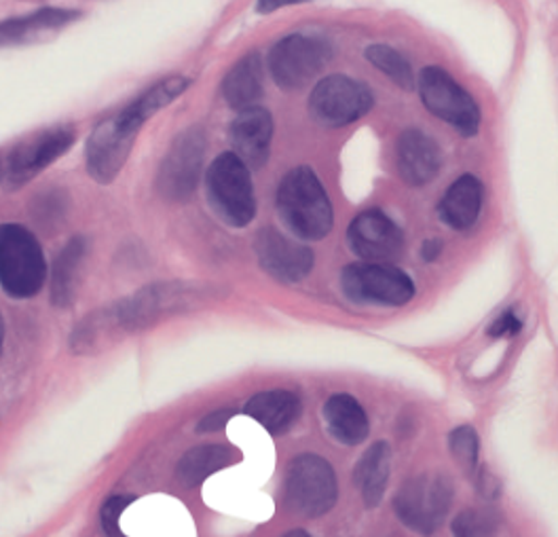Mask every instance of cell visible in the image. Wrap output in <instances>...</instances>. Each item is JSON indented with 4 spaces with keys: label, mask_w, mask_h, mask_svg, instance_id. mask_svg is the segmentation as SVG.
Here are the masks:
<instances>
[{
    "label": "cell",
    "mask_w": 558,
    "mask_h": 537,
    "mask_svg": "<svg viewBox=\"0 0 558 537\" xmlns=\"http://www.w3.org/2000/svg\"><path fill=\"white\" fill-rule=\"evenodd\" d=\"M375 105L371 87L348 74L322 78L310 96V112L324 127H345L368 114Z\"/></svg>",
    "instance_id": "cell-12"
},
{
    "label": "cell",
    "mask_w": 558,
    "mask_h": 537,
    "mask_svg": "<svg viewBox=\"0 0 558 537\" xmlns=\"http://www.w3.org/2000/svg\"><path fill=\"white\" fill-rule=\"evenodd\" d=\"M366 60L384 72L385 76H389L398 87L411 91L415 89L417 85V78L413 74V69L409 64V60L393 47L385 45V42H375V45H368L366 51H364Z\"/></svg>",
    "instance_id": "cell-27"
},
{
    "label": "cell",
    "mask_w": 558,
    "mask_h": 537,
    "mask_svg": "<svg viewBox=\"0 0 558 537\" xmlns=\"http://www.w3.org/2000/svg\"><path fill=\"white\" fill-rule=\"evenodd\" d=\"M274 114L263 107L245 108L231 121V143L245 166L258 170L267 163L274 143Z\"/></svg>",
    "instance_id": "cell-16"
},
{
    "label": "cell",
    "mask_w": 558,
    "mask_h": 537,
    "mask_svg": "<svg viewBox=\"0 0 558 537\" xmlns=\"http://www.w3.org/2000/svg\"><path fill=\"white\" fill-rule=\"evenodd\" d=\"M348 244L355 256L385 265L400 256L404 235L402 229L381 210H364L348 227Z\"/></svg>",
    "instance_id": "cell-15"
},
{
    "label": "cell",
    "mask_w": 558,
    "mask_h": 537,
    "mask_svg": "<svg viewBox=\"0 0 558 537\" xmlns=\"http://www.w3.org/2000/svg\"><path fill=\"white\" fill-rule=\"evenodd\" d=\"M69 195L64 191L51 188L47 193L36 195L35 202L31 204L33 218L38 224H43L45 229H53L60 220H64V216L69 215Z\"/></svg>",
    "instance_id": "cell-29"
},
{
    "label": "cell",
    "mask_w": 558,
    "mask_h": 537,
    "mask_svg": "<svg viewBox=\"0 0 558 537\" xmlns=\"http://www.w3.org/2000/svg\"><path fill=\"white\" fill-rule=\"evenodd\" d=\"M47 282V260L35 233L17 222L0 227V286L17 301L36 296Z\"/></svg>",
    "instance_id": "cell-3"
},
{
    "label": "cell",
    "mask_w": 558,
    "mask_h": 537,
    "mask_svg": "<svg viewBox=\"0 0 558 537\" xmlns=\"http://www.w3.org/2000/svg\"><path fill=\"white\" fill-rule=\"evenodd\" d=\"M209 206L229 227L244 229L256 216V193L250 168L235 152H220L206 172Z\"/></svg>",
    "instance_id": "cell-4"
},
{
    "label": "cell",
    "mask_w": 558,
    "mask_h": 537,
    "mask_svg": "<svg viewBox=\"0 0 558 537\" xmlns=\"http://www.w3.org/2000/svg\"><path fill=\"white\" fill-rule=\"evenodd\" d=\"M322 419L328 434L348 447H357L368 438L371 422L357 398L349 394L330 395L322 408Z\"/></svg>",
    "instance_id": "cell-18"
},
{
    "label": "cell",
    "mask_w": 558,
    "mask_h": 537,
    "mask_svg": "<svg viewBox=\"0 0 558 537\" xmlns=\"http://www.w3.org/2000/svg\"><path fill=\"white\" fill-rule=\"evenodd\" d=\"M281 537H312L307 532H301V529H294V532H288V534H283Z\"/></svg>",
    "instance_id": "cell-36"
},
{
    "label": "cell",
    "mask_w": 558,
    "mask_h": 537,
    "mask_svg": "<svg viewBox=\"0 0 558 537\" xmlns=\"http://www.w3.org/2000/svg\"><path fill=\"white\" fill-rule=\"evenodd\" d=\"M483 197H485L483 182L472 174H465L454 180L453 184L447 188L442 202L438 204V216L454 231H465L478 220Z\"/></svg>",
    "instance_id": "cell-19"
},
{
    "label": "cell",
    "mask_w": 558,
    "mask_h": 537,
    "mask_svg": "<svg viewBox=\"0 0 558 537\" xmlns=\"http://www.w3.org/2000/svg\"><path fill=\"white\" fill-rule=\"evenodd\" d=\"M341 290L353 303L402 307L415 298V284L402 269L384 263H351L341 271Z\"/></svg>",
    "instance_id": "cell-9"
},
{
    "label": "cell",
    "mask_w": 558,
    "mask_h": 537,
    "mask_svg": "<svg viewBox=\"0 0 558 537\" xmlns=\"http://www.w3.org/2000/svg\"><path fill=\"white\" fill-rule=\"evenodd\" d=\"M85 256H87V240L83 235H74L56 256L51 267V286H49V301L53 307L66 309L74 303Z\"/></svg>",
    "instance_id": "cell-22"
},
{
    "label": "cell",
    "mask_w": 558,
    "mask_h": 537,
    "mask_svg": "<svg viewBox=\"0 0 558 537\" xmlns=\"http://www.w3.org/2000/svg\"><path fill=\"white\" fill-rule=\"evenodd\" d=\"M240 460L238 451L227 444H202L182 455L175 466V478L184 489L199 487L211 474L233 466Z\"/></svg>",
    "instance_id": "cell-24"
},
{
    "label": "cell",
    "mask_w": 558,
    "mask_h": 537,
    "mask_svg": "<svg viewBox=\"0 0 558 537\" xmlns=\"http://www.w3.org/2000/svg\"><path fill=\"white\" fill-rule=\"evenodd\" d=\"M132 502H134V498H130V496H114L102 503L100 525L105 529L106 537H125V534L121 532V514Z\"/></svg>",
    "instance_id": "cell-31"
},
{
    "label": "cell",
    "mask_w": 558,
    "mask_h": 537,
    "mask_svg": "<svg viewBox=\"0 0 558 537\" xmlns=\"http://www.w3.org/2000/svg\"><path fill=\"white\" fill-rule=\"evenodd\" d=\"M76 141L74 125H53L38 130L13 144L4 152L2 161V186L4 191H17L35 180L43 170L56 163L62 155H66Z\"/></svg>",
    "instance_id": "cell-6"
},
{
    "label": "cell",
    "mask_w": 558,
    "mask_h": 537,
    "mask_svg": "<svg viewBox=\"0 0 558 537\" xmlns=\"http://www.w3.org/2000/svg\"><path fill=\"white\" fill-rule=\"evenodd\" d=\"M449 449L454 462L463 467L465 472H476L478 467V434L472 426H459L449 436Z\"/></svg>",
    "instance_id": "cell-30"
},
{
    "label": "cell",
    "mask_w": 558,
    "mask_h": 537,
    "mask_svg": "<svg viewBox=\"0 0 558 537\" xmlns=\"http://www.w3.org/2000/svg\"><path fill=\"white\" fill-rule=\"evenodd\" d=\"M208 138L202 127H189L175 136L157 174V191L170 202L189 199L204 174Z\"/></svg>",
    "instance_id": "cell-10"
},
{
    "label": "cell",
    "mask_w": 558,
    "mask_h": 537,
    "mask_svg": "<svg viewBox=\"0 0 558 537\" xmlns=\"http://www.w3.org/2000/svg\"><path fill=\"white\" fill-rule=\"evenodd\" d=\"M220 94L233 110L256 107L263 98V60L258 51L247 53L222 78Z\"/></svg>",
    "instance_id": "cell-23"
},
{
    "label": "cell",
    "mask_w": 558,
    "mask_h": 537,
    "mask_svg": "<svg viewBox=\"0 0 558 537\" xmlns=\"http://www.w3.org/2000/svg\"><path fill=\"white\" fill-rule=\"evenodd\" d=\"M276 204L283 227L299 240L319 242L332 231L330 197L310 166H299L281 179Z\"/></svg>",
    "instance_id": "cell-2"
},
{
    "label": "cell",
    "mask_w": 558,
    "mask_h": 537,
    "mask_svg": "<svg viewBox=\"0 0 558 537\" xmlns=\"http://www.w3.org/2000/svg\"><path fill=\"white\" fill-rule=\"evenodd\" d=\"M206 296V290L193 284H155L138 290L136 294L106 305L76 324L70 337V347L76 354L98 352L114 343L121 334L138 332L166 318V314H178L189 309Z\"/></svg>",
    "instance_id": "cell-1"
},
{
    "label": "cell",
    "mask_w": 558,
    "mask_h": 537,
    "mask_svg": "<svg viewBox=\"0 0 558 537\" xmlns=\"http://www.w3.org/2000/svg\"><path fill=\"white\" fill-rule=\"evenodd\" d=\"M391 476V449L379 440L375 442L357 462L353 469V480L368 508H377L384 500L385 489Z\"/></svg>",
    "instance_id": "cell-25"
},
{
    "label": "cell",
    "mask_w": 558,
    "mask_h": 537,
    "mask_svg": "<svg viewBox=\"0 0 558 537\" xmlns=\"http://www.w3.org/2000/svg\"><path fill=\"white\" fill-rule=\"evenodd\" d=\"M453 496V480L445 472H423L400 487L393 510L415 534L434 536L451 510Z\"/></svg>",
    "instance_id": "cell-5"
},
{
    "label": "cell",
    "mask_w": 558,
    "mask_h": 537,
    "mask_svg": "<svg viewBox=\"0 0 558 537\" xmlns=\"http://www.w3.org/2000/svg\"><path fill=\"white\" fill-rule=\"evenodd\" d=\"M140 130L128 123L121 112L98 123L85 144L87 174L98 184H110L125 168Z\"/></svg>",
    "instance_id": "cell-13"
},
{
    "label": "cell",
    "mask_w": 558,
    "mask_h": 537,
    "mask_svg": "<svg viewBox=\"0 0 558 537\" xmlns=\"http://www.w3.org/2000/svg\"><path fill=\"white\" fill-rule=\"evenodd\" d=\"M499 516L490 508H468L453 518L454 537H490L497 532Z\"/></svg>",
    "instance_id": "cell-28"
},
{
    "label": "cell",
    "mask_w": 558,
    "mask_h": 537,
    "mask_svg": "<svg viewBox=\"0 0 558 537\" xmlns=\"http://www.w3.org/2000/svg\"><path fill=\"white\" fill-rule=\"evenodd\" d=\"M254 254L260 269L281 284L303 282L315 265L314 251L278 229H260L254 237Z\"/></svg>",
    "instance_id": "cell-14"
},
{
    "label": "cell",
    "mask_w": 558,
    "mask_h": 537,
    "mask_svg": "<svg viewBox=\"0 0 558 537\" xmlns=\"http://www.w3.org/2000/svg\"><path fill=\"white\" fill-rule=\"evenodd\" d=\"M332 58V49L317 36L288 35L269 51V71L279 89L296 91L310 85Z\"/></svg>",
    "instance_id": "cell-11"
},
{
    "label": "cell",
    "mask_w": 558,
    "mask_h": 537,
    "mask_svg": "<svg viewBox=\"0 0 558 537\" xmlns=\"http://www.w3.org/2000/svg\"><path fill=\"white\" fill-rule=\"evenodd\" d=\"M235 411H216L208 417H204L199 424H197V434H209V431H220L231 419H233Z\"/></svg>",
    "instance_id": "cell-33"
},
{
    "label": "cell",
    "mask_w": 558,
    "mask_h": 537,
    "mask_svg": "<svg viewBox=\"0 0 558 537\" xmlns=\"http://www.w3.org/2000/svg\"><path fill=\"white\" fill-rule=\"evenodd\" d=\"M294 2H296V0H263V2L256 4V11H258V13H274V11L283 9V7H288V4H294Z\"/></svg>",
    "instance_id": "cell-35"
},
{
    "label": "cell",
    "mask_w": 558,
    "mask_h": 537,
    "mask_svg": "<svg viewBox=\"0 0 558 537\" xmlns=\"http://www.w3.org/2000/svg\"><path fill=\"white\" fill-rule=\"evenodd\" d=\"M417 87L423 107L434 117L449 123L465 138L478 134L481 108L449 72L440 66H427L418 74Z\"/></svg>",
    "instance_id": "cell-8"
},
{
    "label": "cell",
    "mask_w": 558,
    "mask_h": 537,
    "mask_svg": "<svg viewBox=\"0 0 558 537\" xmlns=\"http://www.w3.org/2000/svg\"><path fill=\"white\" fill-rule=\"evenodd\" d=\"M440 254H442V242H440V240H427V242H423V246H421V258H423L425 263H436V260L440 258Z\"/></svg>",
    "instance_id": "cell-34"
},
{
    "label": "cell",
    "mask_w": 558,
    "mask_h": 537,
    "mask_svg": "<svg viewBox=\"0 0 558 537\" xmlns=\"http://www.w3.org/2000/svg\"><path fill=\"white\" fill-rule=\"evenodd\" d=\"M81 17H83V11H78V9H38L31 15L2 22L0 24V40H2V45L33 42L40 36L62 30L64 26H69Z\"/></svg>",
    "instance_id": "cell-21"
},
{
    "label": "cell",
    "mask_w": 558,
    "mask_h": 537,
    "mask_svg": "<svg viewBox=\"0 0 558 537\" xmlns=\"http://www.w3.org/2000/svg\"><path fill=\"white\" fill-rule=\"evenodd\" d=\"M191 83L193 81L189 76H182V74L166 76L159 83H155L150 89H146L130 107L123 108L121 117L128 123H132L134 127L142 130L148 119H153L159 110H163V108L175 102L191 87Z\"/></svg>",
    "instance_id": "cell-26"
},
{
    "label": "cell",
    "mask_w": 558,
    "mask_h": 537,
    "mask_svg": "<svg viewBox=\"0 0 558 537\" xmlns=\"http://www.w3.org/2000/svg\"><path fill=\"white\" fill-rule=\"evenodd\" d=\"M244 413L274 436L290 430L301 415V398L288 390H269L252 395Z\"/></svg>",
    "instance_id": "cell-20"
},
{
    "label": "cell",
    "mask_w": 558,
    "mask_h": 537,
    "mask_svg": "<svg viewBox=\"0 0 558 537\" xmlns=\"http://www.w3.org/2000/svg\"><path fill=\"white\" fill-rule=\"evenodd\" d=\"M396 163L407 184L423 186L442 170V152L432 136L411 127L404 130L396 143Z\"/></svg>",
    "instance_id": "cell-17"
},
{
    "label": "cell",
    "mask_w": 558,
    "mask_h": 537,
    "mask_svg": "<svg viewBox=\"0 0 558 537\" xmlns=\"http://www.w3.org/2000/svg\"><path fill=\"white\" fill-rule=\"evenodd\" d=\"M286 505L305 518L328 514L339 500V485L332 466L314 453L294 457L283 483Z\"/></svg>",
    "instance_id": "cell-7"
},
{
    "label": "cell",
    "mask_w": 558,
    "mask_h": 537,
    "mask_svg": "<svg viewBox=\"0 0 558 537\" xmlns=\"http://www.w3.org/2000/svg\"><path fill=\"white\" fill-rule=\"evenodd\" d=\"M523 330V322L514 312H504L495 322L487 328L488 337L504 339V337H517Z\"/></svg>",
    "instance_id": "cell-32"
}]
</instances>
